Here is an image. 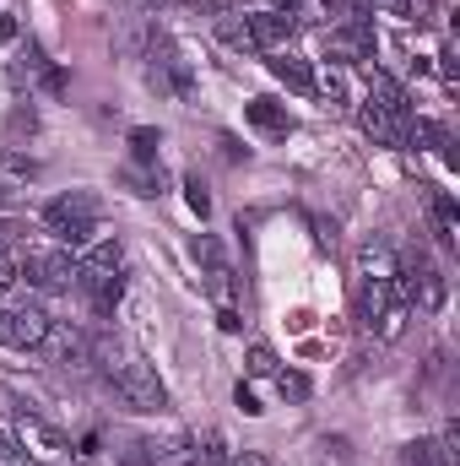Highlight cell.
Segmentation results:
<instances>
[{"label": "cell", "instance_id": "1", "mask_svg": "<svg viewBox=\"0 0 460 466\" xmlns=\"http://www.w3.org/2000/svg\"><path fill=\"white\" fill-rule=\"evenodd\" d=\"M93 352L104 358V374H109L115 396L130 412H163V407H168V390H163L157 369H152L141 352H125L119 342H93Z\"/></svg>", "mask_w": 460, "mask_h": 466}, {"label": "cell", "instance_id": "2", "mask_svg": "<svg viewBox=\"0 0 460 466\" xmlns=\"http://www.w3.org/2000/svg\"><path fill=\"white\" fill-rule=\"evenodd\" d=\"M98 223H104V201H98L93 190H71V196H55V201L44 207L49 238H55L60 249H71V255H82V249L93 244Z\"/></svg>", "mask_w": 460, "mask_h": 466}, {"label": "cell", "instance_id": "3", "mask_svg": "<svg viewBox=\"0 0 460 466\" xmlns=\"http://www.w3.org/2000/svg\"><path fill=\"white\" fill-rule=\"evenodd\" d=\"M16 282H27V288H38V293H65V288H76V255L60 249L55 238H49V244H22V255H16Z\"/></svg>", "mask_w": 460, "mask_h": 466}, {"label": "cell", "instance_id": "4", "mask_svg": "<svg viewBox=\"0 0 460 466\" xmlns=\"http://www.w3.org/2000/svg\"><path fill=\"white\" fill-rule=\"evenodd\" d=\"M374 49H379V38H374L368 11H363V16H336V27L325 33V55H331L336 66H357V60L374 66Z\"/></svg>", "mask_w": 460, "mask_h": 466}, {"label": "cell", "instance_id": "5", "mask_svg": "<svg viewBox=\"0 0 460 466\" xmlns=\"http://www.w3.org/2000/svg\"><path fill=\"white\" fill-rule=\"evenodd\" d=\"M49 331V315L33 309V304H16V309H0V348H16V352H38Z\"/></svg>", "mask_w": 460, "mask_h": 466}, {"label": "cell", "instance_id": "6", "mask_svg": "<svg viewBox=\"0 0 460 466\" xmlns=\"http://www.w3.org/2000/svg\"><path fill=\"white\" fill-rule=\"evenodd\" d=\"M38 352H44L49 363H87V358H93V337H87L76 320H49Z\"/></svg>", "mask_w": 460, "mask_h": 466}, {"label": "cell", "instance_id": "7", "mask_svg": "<svg viewBox=\"0 0 460 466\" xmlns=\"http://www.w3.org/2000/svg\"><path fill=\"white\" fill-rule=\"evenodd\" d=\"M244 27H249L255 55H276V49H287V44H293L298 16H287V11H249V16H244Z\"/></svg>", "mask_w": 460, "mask_h": 466}, {"label": "cell", "instance_id": "8", "mask_svg": "<svg viewBox=\"0 0 460 466\" xmlns=\"http://www.w3.org/2000/svg\"><path fill=\"white\" fill-rule=\"evenodd\" d=\"M16 445H22V456H38V461H60V456H71L65 434L49 429L38 412H22V418H16Z\"/></svg>", "mask_w": 460, "mask_h": 466}, {"label": "cell", "instance_id": "9", "mask_svg": "<svg viewBox=\"0 0 460 466\" xmlns=\"http://www.w3.org/2000/svg\"><path fill=\"white\" fill-rule=\"evenodd\" d=\"M368 104H379L390 119L412 125V98H406V87H401L390 71H379V66H368Z\"/></svg>", "mask_w": 460, "mask_h": 466}, {"label": "cell", "instance_id": "10", "mask_svg": "<svg viewBox=\"0 0 460 466\" xmlns=\"http://www.w3.org/2000/svg\"><path fill=\"white\" fill-rule=\"evenodd\" d=\"M146 82H152V93H163V98H190V71H185V60H174V49H157V55H152Z\"/></svg>", "mask_w": 460, "mask_h": 466}, {"label": "cell", "instance_id": "11", "mask_svg": "<svg viewBox=\"0 0 460 466\" xmlns=\"http://www.w3.org/2000/svg\"><path fill=\"white\" fill-rule=\"evenodd\" d=\"M385 309H390V277H363L357 293H352V315H357V326L374 331V320H379Z\"/></svg>", "mask_w": 460, "mask_h": 466}, {"label": "cell", "instance_id": "12", "mask_svg": "<svg viewBox=\"0 0 460 466\" xmlns=\"http://www.w3.org/2000/svg\"><path fill=\"white\" fill-rule=\"evenodd\" d=\"M412 277V304L423 309V315H439L445 309V299H450V288H445V271H434V266H417V271H406Z\"/></svg>", "mask_w": 460, "mask_h": 466}, {"label": "cell", "instance_id": "13", "mask_svg": "<svg viewBox=\"0 0 460 466\" xmlns=\"http://www.w3.org/2000/svg\"><path fill=\"white\" fill-rule=\"evenodd\" d=\"M265 66H271V76H276V82H287L293 93H304V98H315V66H309V60H298V55H287V49H276V55H271Z\"/></svg>", "mask_w": 460, "mask_h": 466}, {"label": "cell", "instance_id": "14", "mask_svg": "<svg viewBox=\"0 0 460 466\" xmlns=\"http://www.w3.org/2000/svg\"><path fill=\"white\" fill-rule=\"evenodd\" d=\"M357 125L374 136V141H385V147H406L412 141V125H401V119H390L379 104H363V115H357Z\"/></svg>", "mask_w": 460, "mask_h": 466}, {"label": "cell", "instance_id": "15", "mask_svg": "<svg viewBox=\"0 0 460 466\" xmlns=\"http://www.w3.org/2000/svg\"><path fill=\"white\" fill-rule=\"evenodd\" d=\"M244 119H249L255 130H265V136H287V130H293L287 109H276L271 98H249V104H244Z\"/></svg>", "mask_w": 460, "mask_h": 466}, {"label": "cell", "instance_id": "16", "mask_svg": "<svg viewBox=\"0 0 460 466\" xmlns=\"http://www.w3.org/2000/svg\"><path fill=\"white\" fill-rule=\"evenodd\" d=\"M119 266H125L119 238H98V244H87V249L76 255V271H119Z\"/></svg>", "mask_w": 460, "mask_h": 466}, {"label": "cell", "instance_id": "17", "mask_svg": "<svg viewBox=\"0 0 460 466\" xmlns=\"http://www.w3.org/2000/svg\"><path fill=\"white\" fill-rule=\"evenodd\" d=\"M315 93L331 104V109H346V71L331 66V71H315Z\"/></svg>", "mask_w": 460, "mask_h": 466}, {"label": "cell", "instance_id": "18", "mask_svg": "<svg viewBox=\"0 0 460 466\" xmlns=\"http://www.w3.org/2000/svg\"><path fill=\"white\" fill-rule=\"evenodd\" d=\"M406 466H450L455 456L439 445V440H417V445H406V456H401Z\"/></svg>", "mask_w": 460, "mask_h": 466}, {"label": "cell", "instance_id": "19", "mask_svg": "<svg viewBox=\"0 0 460 466\" xmlns=\"http://www.w3.org/2000/svg\"><path fill=\"white\" fill-rule=\"evenodd\" d=\"M417 136H423V141H428L445 163H455V152H450V130H445L439 119H417Z\"/></svg>", "mask_w": 460, "mask_h": 466}, {"label": "cell", "instance_id": "20", "mask_svg": "<svg viewBox=\"0 0 460 466\" xmlns=\"http://www.w3.org/2000/svg\"><path fill=\"white\" fill-rule=\"evenodd\" d=\"M157 147H163V141H157L152 125H135V130H130V152H135V163H157Z\"/></svg>", "mask_w": 460, "mask_h": 466}, {"label": "cell", "instance_id": "21", "mask_svg": "<svg viewBox=\"0 0 460 466\" xmlns=\"http://www.w3.org/2000/svg\"><path fill=\"white\" fill-rule=\"evenodd\" d=\"M217 38H223L228 49H244V55H255V44H249V27H244V16H223V22H217Z\"/></svg>", "mask_w": 460, "mask_h": 466}, {"label": "cell", "instance_id": "22", "mask_svg": "<svg viewBox=\"0 0 460 466\" xmlns=\"http://www.w3.org/2000/svg\"><path fill=\"white\" fill-rule=\"evenodd\" d=\"M406 315H412V309H406V304H395V299H390V309H385V315H379V320H374V331H379V337H385V342H390V337H401V326H406Z\"/></svg>", "mask_w": 460, "mask_h": 466}, {"label": "cell", "instance_id": "23", "mask_svg": "<svg viewBox=\"0 0 460 466\" xmlns=\"http://www.w3.org/2000/svg\"><path fill=\"white\" fill-rule=\"evenodd\" d=\"M249 374H255V380H271V374H282V369H276V352L265 348V342H255V348H249Z\"/></svg>", "mask_w": 460, "mask_h": 466}, {"label": "cell", "instance_id": "24", "mask_svg": "<svg viewBox=\"0 0 460 466\" xmlns=\"http://www.w3.org/2000/svg\"><path fill=\"white\" fill-rule=\"evenodd\" d=\"M185 196H190V212H195V218H206V212H212V196H206L201 174H185Z\"/></svg>", "mask_w": 460, "mask_h": 466}, {"label": "cell", "instance_id": "25", "mask_svg": "<svg viewBox=\"0 0 460 466\" xmlns=\"http://www.w3.org/2000/svg\"><path fill=\"white\" fill-rule=\"evenodd\" d=\"M276 385H282V396H293V401L309 396V380H298V374H276Z\"/></svg>", "mask_w": 460, "mask_h": 466}, {"label": "cell", "instance_id": "26", "mask_svg": "<svg viewBox=\"0 0 460 466\" xmlns=\"http://www.w3.org/2000/svg\"><path fill=\"white\" fill-rule=\"evenodd\" d=\"M11 288H16V260H11V255L0 249V299H5Z\"/></svg>", "mask_w": 460, "mask_h": 466}, {"label": "cell", "instance_id": "27", "mask_svg": "<svg viewBox=\"0 0 460 466\" xmlns=\"http://www.w3.org/2000/svg\"><path fill=\"white\" fill-rule=\"evenodd\" d=\"M0 466H22V445L11 434H0Z\"/></svg>", "mask_w": 460, "mask_h": 466}, {"label": "cell", "instance_id": "28", "mask_svg": "<svg viewBox=\"0 0 460 466\" xmlns=\"http://www.w3.org/2000/svg\"><path fill=\"white\" fill-rule=\"evenodd\" d=\"M33 125H38V119H33V109H11V136H22V130L33 136Z\"/></svg>", "mask_w": 460, "mask_h": 466}, {"label": "cell", "instance_id": "29", "mask_svg": "<svg viewBox=\"0 0 460 466\" xmlns=\"http://www.w3.org/2000/svg\"><path fill=\"white\" fill-rule=\"evenodd\" d=\"M125 466H152V445H125Z\"/></svg>", "mask_w": 460, "mask_h": 466}, {"label": "cell", "instance_id": "30", "mask_svg": "<svg viewBox=\"0 0 460 466\" xmlns=\"http://www.w3.org/2000/svg\"><path fill=\"white\" fill-rule=\"evenodd\" d=\"M233 466H271V456H260V451H244V456H233Z\"/></svg>", "mask_w": 460, "mask_h": 466}, {"label": "cell", "instance_id": "31", "mask_svg": "<svg viewBox=\"0 0 460 466\" xmlns=\"http://www.w3.org/2000/svg\"><path fill=\"white\" fill-rule=\"evenodd\" d=\"M16 38V16H0V44H11Z\"/></svg>", "mask_w": 460, "mask_h": 466}, {"label": "cell", "instance_id": "32", "mask_svg": "<svg viewBox=\"0 0 460 466\" xmlns=\"http://www.w3.org/2000/svg\"><path fill=\"white\" fill-rule=\"evenodd\" d=\"M379 5H385L390 16H406V11H412V0H379Z\"/></svg>", "mask_w": 460, "mask_h": 466}]
</instances>
